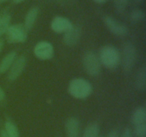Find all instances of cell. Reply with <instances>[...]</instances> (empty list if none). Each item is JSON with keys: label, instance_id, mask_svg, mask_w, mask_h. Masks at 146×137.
I'll list each match as a JSON object with an SVG mask.
<instances>
[{"label": "cell", "instance_id": "1", "mask_svg": "<svg viewBox=\"0 0 146 137\" xmlns=\"http://www.w3.org/2000/svg\"><path fill=\"white\" fill-rule=\"evenodd\" d=\"M70 95L77 99H84L89 96L93 91V86L89 81L83 78H73L68 86Z\"/></svg>", "mask_w": 146, "mask_h": 137}, {"label": "cell", "instance_id": "2", "mask_svg": "<svg viewBox=\"0 0 146 137\" xmlns=\"http://www.w3.org/2000/svg\"><path fill=\"white\" fill-rule=\"evenodd\" d=\"M100 62L106 68L113 69L119 65L121 62V54L115 47L106 45L102 47L99 54Z\"/></svg>", "mask_w": 146, "mask_h": 137}, {"label": "cell", "instance_id": "3", "mask_svg": "<svg viewBox=\"0 0 146 137\" xmlns=\"http://www.w3.org/2000/svg\"><path fill=\"white\" fill-rule=\"evenodd\" d=\"M136 57L137 51L135 46L131 42L125 43L123 47L122 57H121L124 72L129 73L132 71L136 61Z\"/></svg>", "mask_w": 146, "mask_h": 137}, {"label": "cell", "instance_id": "4", "mask_svg": "<svg viewBox=\"0 0 146 137\" xmlns=\"http://www.w3.org/2000/svg\"><path fill=\"white\" fill-rule=\"evenodd\" d=\"M83 66L86 72L91 76H97L101 71V64L98 56L93 51H87L83 57Z\"/></svg>", "mask_w": 146, "mask_h": 137}, {"label": "cell", "instance_id": "5", "mask_svg": "<svg viewBox=\"0 0 146 137\" xmlns=\"http://www.w3.org/2000/svg\"><path fill=\"white\" fill-rule=\"evenodd\" d=\"M6 34L7 41L10 44L24 43L27 39V30L22 24L10 25Z\"/></svg>", "mask_w": 146, "mask_h": 137}, {"label": "cell", "instance_id": "6", "mask_svg": "<svg viewBox=\"0 0 146 137\" xmlns=\"http://www.w3.org/2000/svg\"><path fill=\"white\" fill-rule=\"evenodd\" d=\"M105 25L108 29L117 37H125L128 34V27L111 16H106L104 19Z\"/></svg>", "mask_w": 146, "mask_h": 137}, {"label": "cell", "instance_id": "7", "mask_svg": "<svg viewBox=\"0 0 146 137\" xmlns=\"http://www.w3.org/2000/svg\"><path fill=\"white\" fill-rule=\"evenodd\" d=\"M34 53L38 59L49 60L54 57V49L52 44L48 41H39L34 47Z\"/></svg>", "mask_w": 146, "mask_h": 137}, {"label": "cell", "instance_id": "8", "mask_svg": "<svg viewBox=\"0 0 146 137\" xmlns=\"http://www.w3.org/2000/svg\"><path fill=\"white\" fill-rule=\"evenodd\" d=\"M27 65V59L24 55L17 57L11 67L9 69L8 79L11 81L17 80L22 74Z\"/></svg>", "mask_w": 146, "mask_h": 137}, {"label": "cell", "instance_id": "9", "mask_svg": "<svg viewBox=\"0 0 146 137\" xmlns=\"http://www.w3.org/2000/svg\"><path fill=\"white\" fill-rule=\"evenodd\" d=\"M73 27V24L66 17L58 16L53 19L51 28L57 34H64Z\"/></svg>", "mask_w": 146, "mask_h": 137}, {"label": "cell", "instance_id": "10", "mask_svg": "<svg viewBox=\"0 0 146 137\" xmlns=\"http://www.w3.org/2000/svg\"><path fill=\"white\" fill-rule=\"evenodd\" d=\"M81 36V29L78 26H74L68 31L64 33V42L68 47H74L78 44Z\"/></svg>", "mask_w": 146, "mask_h": 137}, {"label": "cell", "instance_id": "11", "mask_svg": "<svg viewBox=\"0 0 146 137\" xmlns=\"http://www.w3.org/2000/svg\"><path fill=\"white\" fill-rule=\"evenodd\" d=\"M65 131L67 137H78L80 133V122L76 117L71 116L65 122Z\"/></svg>", "mask_w": 146, "mask_h": 137}, {"label": "cell", "instance_id": "12", "mask_svg": "<svg viewBox=\"0 0 146 137\" xmlns=\"http://www.w3.org/2000/svg\"><path fill=\"white\" fill-rule=\"evenodd\" d=\"M38 14H39V9H38V7H32L29 10L27 14H26L24 24V27L27 31L31 30L33 28L37 19Z\"/></svg>", "mask_w": 146, "mask_h": 137}, {"label": "cell", "instance_id": "13", "mask_svg": "<svg viewBox=\"0 0 146 137\" xmlns=\"http://www.w3.org/2000/svg\"><path fill=\"white\" fill-rule=\"evenodd\" d=\"M17 57V54L16 51H12L8 53L0 62V74H4L8 71Z\"/></svg>", "mask_w": 146, "mask_h": 137}, {"label": "cell", "instance_id": "14", "mask_svg": "<svg viewBox=\"0 0 146 137\" xmlns=\"http://www.w3.org/2000/svg\"><path fill=\"white\" fill-rule=\"evenodd\" d=\"M131 122L134 126L145 124L146 122V109L145 107H138L131 116Z\"/></svg>", "mask_w": 146, "mask_h": 137}, {"label": "cell", "instance_id": "15", "mask_svg": "<svg viewBox=\"0 0 146 137\" xmlns=\"http://www.w3.org/2000/svg\"><path fill=\"white\" fill-rule=\"evenodd\" d=\"M135 87L141 91H144L146 88V67L143 66L139 68L135 76Z\"/></svg>", "mask_w": 146, "mask_h": 137}, {"label": "cell", "instance_id": "16", "mask_svg": "<svg viewBox=\"0 0 146 137\" xmlns=\"http://www.w3.org/2000/svg\"><path fill=\"white\" fill-rule=\"evenodd\" d=\"M100 130L101 128L97 123H91L84 129L83 137H98Z\"/></svg>", "mask_w": 146, "mask_h": 137}, {"label": "cell", "instance_id": "17", "mask_svg": "<svg viewBox=\"0 0 146 137\" xmlns=\"http://www.w3.org/2000/svg\"><path fill=\"white\" fill-rule=\"evenodd\" d=\"M4 131L9 137H19V132L17 125L11 121H7L4 124Z\"/></svg>", "mask_w": 146, "mask_h": 137}, {"label": "cell", "instance_id": "18", "mask_svg": "<svg viewBox=\"0 0 146 137\" xmlns=\"http://www.w3.org/2000/svg\"><path fill=\"white\" fill-rule=\"evenodd\" d=\"M11 16L8 14L0 15V37L6 34L7 29L10 26Z\"/></svg>", "mask_w": 146, "mask_h": 137}, {"label": "cell", "instance_id": "19", "mask_svg": "<svg viewBox=\"0 0 146 137\" xmlns=\"http://www.w3.org/2000/svg\"><path fill=\"white\" fill-rule=\"evenodd\" d=\"M145 12L143 10L138 9H133L131 12V14H130V19L134 23L143 21L145 19Z\"/></svg>", "mask_w": 146, "mask_h": 137}, {"label": "cell", "instance_id": "20", "mask_svg": "<svg viewBox=\"0 0 146 137\" xmlns=\"http://www.w3.org/2000/svg\"><path fill=\"white\" fill-rule=\"evenodd\" d=\"M129 0H113L114 7L118 13H123L125 11Z\"/></svg>", "mask_w": 146, "mask_h": 137}, {"label": "cell", "instance_id": "21", "mask_svg": "<svg viewBox=\"0 0 146 137\" xmlns=\"http://www.w3.org/2000/svg\"><path fill=\"white\" fill-rule=\"evenodd\" d=\"M135 137H145L146 136V123L135 126L133 134Z\"/></svg>", "mask_w": 146, "mask_h": 137}, {"label": "cell", "instance_id": "22", "mask_svg": "<svg viewBox=\"0 0 146 137\" xmlns=\"http://www.w3.org/2000/svg\"><path fill=\"white\" fill-rule=\"evenodd\" d=\"M120 137H133V131L130 128H125L121 135H120Z\"/></svg>", "mask_w": 146, "mask_h": 137}, {"label": "cell", "instance_id": "23", "mask_svg": "<svg viewBox=\"0 0 146 137\" xmlns=\"http://www.w3.org/2000/svg\"><path fill=\"white\" fill-rule=\"evenodd\" d=\"M107 137H120V134L118 130L113 129L108 133Z\"/></svg>", "mask_w": 146, "mask_h": 137}, {"label": "cell", "instance_id": "24", "mask_svg": "<svg viewBox=\"0 0 146 137\" xmlns=\"http://www.w3.org/2000/svg\"><path fill=\"white\" fill-rule=\"evenodd\" d=\"M5 98V93L3 88L0 86V101H2Z\"/></svg>", "mask_w": 146, "mask_h": 137}, {"label": "cell", "instance_id": "25", "mask_svg": "<svg viewBox=\"0 0 146 137\" xmlns=\"http://www.w3.org/2000/svg\"><path fill=\"white\" fill-rule=\"evenodd\" d=\"M0 136L1 137H9L7 134L6 133V131H4V129H1V132H0Z\"/></svg>", "mask_w": 146, "mask_h": 137}, {"label": "cell", "instance_id": "26", "mask_svg": "<svg viewBox=\"0 0 146 137\" xmlns=\"http://www.w3.org/2000/svg\"><path fill=\"white\" fill-rule=\"evenodd\" d=\"M3 47H4V41H3L2 39H0V54L2 51Z\"/></svg>", "mask_w": 146, "mask_h": 137}, {"label": "cell", "instance_id": "27", "mask_svg": "<svg viewBox=\"0 0 146 137\" xmlns=\"http://www.w3.org/2000/svg\"><path fill=\"white\" fill-rule=\"evenodd\" d=\"M95 2L98 3V4H103V3H105L108 0H94Z\"/></svg>", "mask_w": 146, "mask_h": 137}, {"label": "cell", "instance_id": "28", "mask_svg": "<svg viewBox=\"0 0 146 137\" xmlns=\"http://www.w3.org/2000/svg\"><path fill=\"white\" fill-rule=\"evenodd\" d=\"M25 0H13V2L16 4H21V3L24 2Z\"/></svg>", "mask_w": 146, "mask_h": 137}, {"label": "cell", "instance_id": "29", "mask_svg": "<svg viewBox=\"0 0 146 137\" xmlns=\"http://www.w3.org/2000/svg\"><path fill=\"white\" fill-rule=\"evenodd\" d=\"M134 1H135V2H137V3H141V2H143V0H134Z\"/></svg>", "mask_w": 146, "mask_h": 137}, {"label": "cell", "instance_id": "30", "mask_svg": "<svg viewBox=\"0 0 146 137\" xmlns=\"http://www.w3.org/2000/svg\"><path fill=\"white\" fill-rule=\"evenodd\" d=\"M9 1V0H0V3H4V2H6V1Z\"/></svg>", "mask_w": 146, "mask_h": 137}, {"label": "cell", "instance_id": "31", "mask_svg": "<svg viewBox=\"0 0 146 137\" xmlns=\"http://www.w3.org/2000/svg\"><path fill=\"white\" fill-rule=\"evenodd\" d=\"M98 137H104V136H98Z\"/></svg>", "mask_w": 146, "mask_h": 137}]
</instances>
